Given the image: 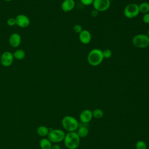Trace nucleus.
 I'll return each mask as SVG.
<instances>
[{
    "instance_id": "1",
    "label": "nucleus",
    "mask_w": 149,
    "mask_h": 149,
    "mask_svg": "<svg viewBox=\"0 0 149 149\" xmlns=\"http://www.w3.org/2000/svg\"><path fill=\"white\" fill-rule=\"evenodd\" d=\"M63 142L68 149H76L80 145V137L76 132H68L65 134Z\"/></svg>"
},
{
    "instance_id": "2",
    "label": "nucleus",
    "mask_w": 149,
    "mask_h": 149,
    "mask_svg": "<svg viewBox=\"0 0 149 149\" xmlns=\"http://www.w3.org/2000/svg\"><path fill=\"white\" fill-rule=\"evenodd\" d=\"M104 59L102 51L98 48L93 49L90 51L87 55L88 63L93 66L99 65L102 62Z\"/></svg>"
},
{
    "instance_id": "3",
    "label": "nucleus",
    "mask_w": 149,
    "mask_h": 149,
    "mask_svg": "<svg viewBox=\"0 0 149 149\" xmlns=\"http://www.w3.org/2000/svg\"><path fill=\"white\" fill-rule=\"evenodd\" d=\"M62 125L63 129L68 132H76L79 127V123L74 117L67 115L63 118Z\"/></svg>"
},
{
    "instance_id": "4",
    "label": "nucleus",
    "mask_w": 149,
    "mask_h": 149,
    "mask_svg": "<svg viewBox=\"0 0 149 149\" xmlns=\"http://www.w3.org/2000/svg\"><path fill=\"white\" fill-rule=\"evenodd\" d=\"M132 43L137 48H146L149 45V37L145 34H137L133 37Z\"/></svg>"
},
{
    "instance_id": "5",
    "label": "nucleus",
    "mask_w": 149,
    "mask_h": 149,
    "mask_svg": "<svg viewBox=\"0 0 149 149\" xmlns=\"http://www.w3.org/2000/svg\"><path fill=\"white\" fill-rule=\"evenodd\" d=\"M65 136V133L61 129H51L47 136V138L54 143H58L63 141Z\"/></svg>"
},
{
    "instance_id": "6",
    "label": "nucleus",
    "mask_w": 149,
    "mask_h": 149,
    "mask_svg": "<svg viewBox=\"0 0 149 149\" xmlns=\"http://www.w3.org/2000/svg\"><path fill=\"white\" fill-rule=\"evenodd\" d=\"M139 5L135 3L128 4L124 9L123 13L126 17L128 19H133L136 17L139 14Z\"/></svg>"
},
{
    "instance_id": "7",
    "label": "nucleus",
    "mask_w": 149,
    "mask_h": 149,
    "mask_svg": "<svg viewBox=\"0 0 149 149\" xmlns=\"http://www.w3.org/2000/svg\"><path fill=\"white\" fill-rule=\"evenodd\" d=\"M92 5L94 9L98 12H104L109 9L111 2L110 0H94Z\"/></svg>"
},
{
    "instance_id": "8",
    "label": "nucleus",
    "mask_w": 149,
    "mask_h": 149,
    "mask_svg": "<svg viewBox=\"0 0 149 149\" xmlns=\"http://www.w3.org/2000/svg\"><path fill=\"white\" fill-rule=\"evenodd\" d=\"M14 56L12 53L9 51H6L2 53L1 56V64L5 67H8L10 66L13 61Z\"/></svg>"
},
{
    "instance_id": "9",
    "label": "nucleus",
    "mask_w": 149,
    "mask_h": 149,
    "mask_svg": "<svg viewBox=\"0 0 149 149\" xmlns=\"http://www.w3.org/2000/svg\"><path fill=\"white\" fill-rule=\"evenodd\" d=\"M16 24L21 28L27 27L30 23V21L28 16L25 15L20 14L15 17Z\"/></svg>"
},
{
    "instance_id": "10",
    "label": "nucleus",
    "mask_w": 149,
    "mask_h": 149,
    "mask_svg": "<svg viewBox=\"0 0 149 149\" xmlns=\"http://www.w3.org/2000/svg\"><path fill=\"white\" fill-rule=\"evenodd\" d=\"M93 113L90 109H84L82 111L79 115L80 120L83 123H89L93 119Z\"/></svg>"
},
{
    "instance_id": "11",
    "label": "nucleus",
    "mask_w": 149,
    "mask_h": 149,
    "mask_svg": "<svg viewBox=\"0 0 149 149\" xmlns=\"http://www.w3.org/2000/svg\"><path fill=\"white\" fill-rule=\"evenodd\" d=\"M79 38L82 44H87L91 40V34L88 30H83L79 34Z\"/></svg>"
},
{
    "instance_id": "12",
    "label": "nucleus",
    "mask_w": 149,
    "mask_h": 149,
    "mask_svg": "<svg viewBox=\"0 0 149 149\" xmlns=\"http://www.w3.org/2000/svg\"><path fill=\"white\" fill-rule=\"evenodd\" d=\"M22 38L19 34L14 33L10 35L9 38V42L11 47L16 48L19 47L21 43Z\"/></svg>"
},
{
    "instance_id": "13",
    "label": "nucleus",
    "mask_w": 149,
    "mask_h": 149,
    "mask_svg": "<svg viewBox=\"0 0 149 149\" xmlns=\"http://www.w3.org/2000/svg\"><path fill=\"white\" fill-rule=\"evenodd\" d=\"M75 2L74 0H64L61 3V9L65 12H68L74 9Z\"/></svg>"
},
{
    "instance_id": "14",
    "label": "nucleus",
    "mask_w": 149,
    "mask_h": 149,
    "mask_svg": "<svg viewBox=\"0 0 149 149\" xmlns=\"http://www.w3.org/2000/svg\"><path fill=\"white\" fill-rule=\"evenodd\" d=\"M41 149H51L52 143L48 138H42L39 143Z\"/></svg>"
},
{
    "instance_id": "15",
    "label": "nucleus",
    "mask_w": 149,
    "mask_h": 149,
    "mask_svg": "<svg viewBox=\"0 0 149 149\" xmlns=\"http://www.w3.org/2000/svg\"><path fill=\"white\" fill-rule=\"evenodd\" d=\"M49 132V129L45 126H40L37 129V133L40 137L47 136Z\"/></svg>"
},
{
    "instance_id": "16",
    "label": "nucleus",
    "mask_w": 149,
    "mask_h": 149,
    "mask_svg": "<svg viewBox=\"0 0 149 149\" xmlns=\"http://www.w3.org/2000/svg\"><path fill=\"white\" fill-rule=\"evenodd\" d=\"M77 133L80 138L86 137L88 134V129L84 126L79 127L77 129Z\"/></svg>"
},
{
    "instance_id": "17",
    "label": "nucleus",
    "mask_w": 149,
    "mask_h": 149,
    "mask_svg": "<svg viewBox=\"0 0 149 149\" xmlns=\"http://www.w3.org/2000/svg\"><path fill=\"white\" fill-rule=\"evenodd\" d=\"M13 55L15 59L17 60H22L24 58L26 54H25V52L23 49H18L15 51Z\"/></svg>"
},
{
    "instance_id": "18",
    "label": "nucleus",
    "mask_w": 149,
    "mask_h": 149,
    "mask_svg": "<svg viewBox=\"0 0 149 149\" xmlns=\"http://www.w3.org/2000/svg\"><path fill=\"white\" fill-rule=\"evenodd\" d=\"M139 11L142 13H147L149 12V3L147 2H144L141 3L139 5Z\"/></svg>"
},
{
    "instance_id": "19",
    "label": "nucleus",
    "mask_w": 149,
    "mask_h": 149,
    "mask_svg": "<svg viewBox=\"0 0 149 149\" xmlns=\"http://www.w3.org/2000/svg\"><path fill=\"white\" fill-rule=\"evenodd\" d=\"M92 113H93V118H94L95 119H100L104 115L103 111L99 108L94 109L93 111H92Z\"/></svg>"
},
{
    "instance_id": "20",
    "label": "nucleus",
    "mask_w": 149,
    "mask_h": 149,
    "mask_svg": "<svg viewBox=\"0 0 149 149\" xmlns=\"http://www.w3.org/2000/svg\"><path fill=\"white\" fill-rule=\"evenodd\" d=\"M136 149H147V144L146 142L143 140H139L136 142L135 145Z\"/></svg>"
},
{
    "instance_id": "21",
    "label": "nucleus",
    "mask_w": 149,
    "mask_h": 149,
    "mask_svg": "<svg viewBox=\"0 0 149 149\" xmlns=\"http://www.w3.org/2000/svg\"><path fill=\"white\" fill-rule=\"evenodd\" d=\"M102 55H103L104 58L109 59L112 56V52L110 49L107 48V49H105L104 51H102Z\"/></svg>"
},
{
    "instance_id": "22",
    "label": "nucleus",
    "mask_w": 149,
    "mask_h": 149,
    "mask_svg": "<svg viewBox=\"0 0 149 149\" xmlns=\"http://www.w3.org/2000/svg\"><path fill=\"white\" fill-rule=\"evenodd\" d=\"M73 31L76 33H80L82 30H83V28L82 26L80 24H75L73 26Z\"/></svg>"
},
{
    "instance_id": "23",
    "label": "nucleus",
    "mask_w": 149,
    "mask_h": 149,
    "mask_svg": "<svg viewBox=\"0 0 149 149\" xmlns=\"http://www.w3.org/2000/svg\"><path fill=\"white\" fill-rule=\"evenodd\" d=\"M7 24L9 26H13L16 24V20L15 18L10 17L7 20Z\"/></svg>"
},
{
    "instance_id": "24",
    "label": "nucleus",
    "mask_w": 149,
    "mask_h": 149,
    "mask_svg": "<svg viewBox=\"0 0 149 149\" xmlns=\"http://www.w3.org/2000/svg\"><path fill=\"white\" fill-rule=\"evenodd\" d=\"M142 20L144 23L149 24V12L144 14Z\"/></svg>"
},
{
    "instance_id": "25",
    "label": "nucleus",
    "mask_w": 149,
    "mask_h": 149,
    "mask_svg": "<svg viewBox=\"0 0 149 149\" xmlns=\"http://www.w3.org/2000/svg\"><path fill=\"white\" fill-rule=\"evenodd\" d=\"M82 4L86 6H88L93 4L94 0H80Z\"/></svg>"
},
{
    "instance_id": "26",
    "label": "nucleus",
    "mask_w": 149,
    "mask_h": 149,
    "mask_svg": "<svg viewBox=\"0 0 149 149\" xmlns=\"http://www.w3.org/2000/svg\"><path fill=\"white\" fill-rule=\"evenodd\" d=\"M99 12L95 9H93L91 12V15L93 17H96L98 15Z\"/></svg>"
},
{
    "instance_id": "27",
    "label": "nucleus",
    "mask_w": 149,
    "mask_h": 149,
    "mask_svg": "<svg viewBox=\"0 0 149 149\" xmlns=\"http://www.w3.org/2000/svg\"><path fill=\"white\" fill-rule=\"evenodd\" d=\"M51 149H61V147L59 144H54V145L52 146Z\"/></svg>"
},
{
    "instance_id": "28",
    "label": "nucleus",
    "mask_w": 149,
    "mask_h": 149,
    "mask_svg": "<svg viewBox=\"0 0 149 149\" xmlns=\"http://www.w3.org/2000/svg\"><path fill=\"white\" fill-rule=\"evenodd\" d=\"M148 37H149V29H148V31H147V34Z\"/></svg>"
},
{
    "instance_id": "29",
    "label": "nucleus",
    "mask_w": 149,
    "mask_h": 149,
    "mask_svg": "<svg viewBox=\"0 0 149 149\" xmlns=\"http://www.w3.org/2000/svg\"><path fill=\"white\" fill-rule=\"evenodd\" d=\"M4 1H10L12 0H4Z\"/></svg>"
}]
</instances>
